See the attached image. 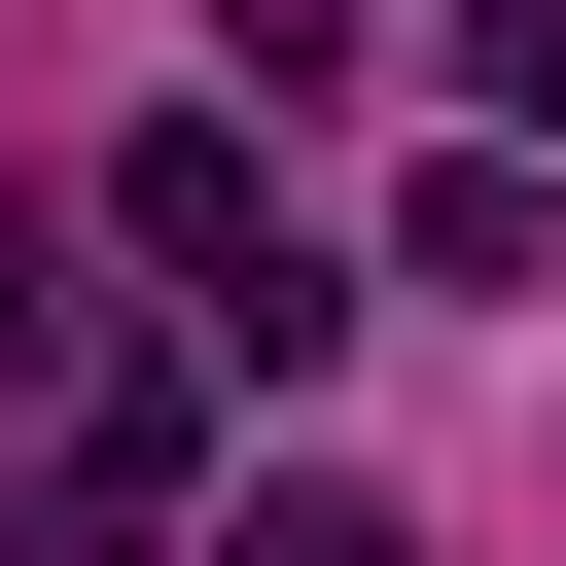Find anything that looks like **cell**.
I'll return each mask as SVG.
<instances>
[{
	"label": "cell",
	"instance_id": "6da1fadb",
	"mask_svg": "<svg viewBox=\"0 0 566 566\" xmlns=\"http://www.w3.org/2000/svg\"><path fill=\"white\" fill-rule=\"evenodd\" d=\"M106 212H142V283H177V354H212V389H318V354H354V248L283 212V142H248V106H142V142H106Z\"/></svg>",
	"mask_w": 566,
	"mask_h": 566
},
{
	"label": "cell",
	"instance_id": "7a4b0ae2",
	"mask_svg": "<svg viewBox=\"0 0 566 566\" xmlns=\"http://www.w3.org/2000/svg\"><path fill=\"white\" fill-rule=\"evenodd\" d=\"M177 460H212V354L71 389V424H35V566H142V531H177Z\"/></svg>",
	"mask_w": 566,
	"mask_h": 566
},
{
	"label": "cell",
	"instance_id": "3957f363",
	"mask_svg": "<svg viewBox=\"0 0 566 566\" xmlns=\"http://www.w3.org/2000/svg\"><path fill=\"white\" fill-rule=\"evenodd\" d=\"M531 248H566L531 142H424V177H389V283H531Z\"/></svg>",
	"mask_w": 566,
	"mask_h": 566
},
{
	"label": "cell",
	"instance_id": "277c9868",
	"mask_svg": "<svg viewBox=\"0 0 566 566\" xmlns=\"http://www.w3.org/2000/svg\"><path fill=\"white\" fill-rule=\"evenodd\" d=\"M212 566H424V531H389L354 460H248V495H212Z\"/></svg>",
	"mask_w": 566,
	"mask_h": 566
},
{
	"label": "cell",
	"instance_id": "5b68a950",
	"mask_svg": "<svg viewBox=\"0 0 566 566\" xmlns=\"http://www.w3.org/2000/svg\"><path fill=\"white\" fill-rule=\"evenodd\" d=\"M248 35V106H354V0H212Z\"/></svg>",
	"mask_w": 566,
	"mask_h": 566
},
{
	"label": "cell",
	"instance_id": "8992f818",
	"mask_svg": "<svg viewBox=\"0 0 566 566\" xmlns=\"http://www.w3.org/2000/svg\"><path fill=\"white\" fill-rule=\"evenodd\" d=\"M460 71H495V142H566V0H460Z\"/></svg>",
	"mask_w": 566,
	"mask_h": 566
},
{
	"label": "cell",
	"instance_id": "52a82bcc",
	"mask_svg": "<svg viewBox=\"0 0 566 566\" xmlns=\"http://www.w3.org/2000/svg\"><path fill=\"white\" fill-rule=\"evenodd\" d=\"M35 354H71V283H35V248H0V389H35Z\"/></svg>",
	"mask_w": 566,
	"mask_h": 566
}]
</instances>
